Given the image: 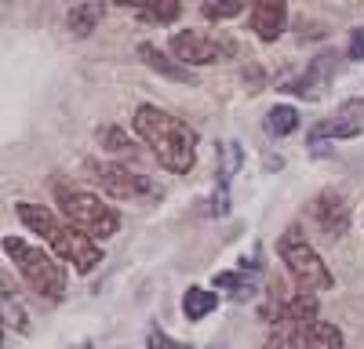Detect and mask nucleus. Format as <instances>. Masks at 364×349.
<instances>
[{
  "label": "nucleus",
  "mask_w": 364,
  "mask_h": 349,
  "mask_svg": "<svg viewBox=\"0 0 364 349\" xmlns=\"http://www.w3.org/2000/svg\"><path fill=\"white\" fill-rule=\"evenodd\" d=\"M310 215H314L317 229L324 233L328 240H343L346 237V229H350V204H346L343 193H336V189L317 193L314 204H310Z\"/></svg>",
  "instance_id": "obj_9"
},
{
  "label": "nucleus",
  "mask_w": 364,
  "mask_h": 349,
  "mask_svg": "<svg viewBox=\"0 0 364 349\" xmlns=\"http://www.w3.org/2000/svg\"><path fill=\"white\" fill-rule=\"evenodd\" d=\"M4 255L15 262V270L26 277V284L37 291L48 302H63L66 299V270L58 255L26 244L22 237H4Z\"/></svg>",
  "instance_id": "obj_3"
},
{
  "label": "nucleus",
  "mask_w": 364,
  "mask_h": 349,
  "mask_svg": "<svg viewBox=\"0 0 364 349\" xmlns=\"http://www.w3.org/2000/svg\"><path fill=\"white\" fill-rule=\"evenodd\" d=\"M95 138L102 142V150H109V153H128L132 150V138L120 131V128H113V124H106V128H99L95 131Z\"/></svg>",
  "instance_id": "obj_20"
},
{
  "label": "nucleus",
  "mask_w": 364,
  "mask_h": 349,
  "mask_svg": "<svg viewBox=\"0 0 364 349\" xmlns=\"http://www.w3.org/2000/svg\"><path fill=\"white\" fill-rule=\"evenodd\" d=\"M113 4H120V8H139V11H146L154 0H113Z\"/></svg>",
  "instance_id": "obj_26"
},
{
  "label": "nucleus",
  "mask_w": 364,
  "mask_h": 349,
  "mask_svg": "<svg viewBox=\"0 0 364 349\" xmlns=\"http://www.w3.org/2000/svg\"><path fill=\"white\" fill-rule=\"evenodd\" d=\"M87 171H91V179L102 186V193L113 196V200H149V196H157V186L149 182L146 174L128 171V167H120V164H99V160H91Z\"/></svg>",
  "instance_id": "obj_8"
},
{
  "label": "nucleus",
  "mask_w": 364,
  "mask_h": 349,
  "mask_svg": "<svg viewBox=\"0 0 364 349\" xmlns=\"http://www.w3.org/2000/svg\"><path fill=\"white\" fill-rule=\"evenodd\" d=\"M360 135V124L357 121H346V116H336V121H321V124H314V131H310V142L317 145L321 138H357Z\"/></svg>",
  "instance_id": "obj_16"
},
{
  "label": "nucleus",
  "mask_w": 364,
  "mask_h": 349,
  "mask_svg": "<svg viewBox=\"0 0 364 349\" xmlns=\"http://www.w3.org/2000/svg\"><path fill=\"white\" fill-rule=\"evenodd\" d=\"M288 26V0H252V29L259 40H277Z\"/></svg>",
  "instance_id": "obj_11"
},
{
  "label": "nucleus",
  "mask_w": 364,
  "mask_h": 349,
  "mask_svg": "<svg viewBox=\"0 0 364 349\" xmlns=\"http://www.w3.org/2000/svg\"><path fill=\"white\" fill-rule=\"evenodd\" d=\"M266 345L269 349H343V331L317 316L310 324H277Z\"/></svg>",
  "instance_id": "obj_7"
},
{
  "label": "nucleus",
  "mask_w": 364,
  "mask_h": 349,
  "mask_svg": "<svg viewBox=\"0 0 364 349\" xmlns=\"http://www.w3.org/2000/svg\"><path fill=\"white\" fill-rule=\"evenodd\" d=\"M15 215H18V222H22L29 233H37V237H41L58 258L70 262L77 273H91V270L102 262L99 244L91 240L84 229H77L73 222L55 218L44 204H15Z\"/></svg>",
  "instance_id": "obj_2"
},
{
  "label": "nucleus",
  "mask_w": 364,
  "mask_h": 349,
  "mask_svg": "<svg viewBox=\"0 0 364 349\" xmlns=\"http://www.w3.org/2000/svg\"><path fill=\"white\" fill-rule=\"evenodd\" d=\"M245 84H248V92H262V70L259 66H248L245 70Z\"/></svg>",
  "instance_id": "obj_25"
},
{
  "label": "nucleus",
  "mask_w": 364,
  "mask_h": 349,
  "mask_svg": "<svg viewBox=\"0 0 364 349\" xmlns=\"http://www.w3.org/2000/svg\"><path fill=\"white\" fill-rule=\"evenodd\" d=\"M99 18H102V4L99 0H87V4H77L66 15V29L73 37H87L91 29H99Z\"/></svg>",
  "instance_id": "obj_14"
},
{
  "label": "nucleus",
  "mask_w": 364,
  "mask_h": 349,
  "mask_svg": "<svg viewBox=\"0 0 364 349\" xmlns=\"http://www.w3.org/2000/svg\"><path fill=\"white\" fill-rule=\"evenodd\" d=\"M4 316H8V324H15L18 331H29V320H26V309L18 302H11V291L4 287Z\"/></svg>",
  "instance_id": "obj_23"
},
{
  "label": "nucleus",
  "mask_w": 364,
  "mask_h": 349,
  "mask_svg": "<svg viewBox=\"0 0 364 349\" xmlns=\"http://www.w3.org/2000/svg\"><path fill=\"white\" fill-rule=\"evenodd\" d=\"M346 55L353 58V62H360V58H364V26H353L350 29V51Z\"/></svg>",
  "instance_id": "obj_24"
},
{
  "label": "nucleus",
  "mask_w": 364,
  "mask_h": 349,
  "mask_svg": "<svg viewBox=\"0 0 364 349\" xmlns=\"http://www.w3.org/2000/svg\"><path fill=\"white\" fill-rule=\"evenodd\" d=\"M146 349H193V345H186V342H175L168 331H161V328H149V335H146Z\"/></svg>",
  "instance_id": "obj_22"
},
{
  "label": "nucleus",
  "mask_w": 364,
  "mask_h": 349,
  "mask_svg": "<svg viewBox=\"0 0 364 349\" xmlns=\"http://www.w3.org/2000/svg\"><path fill=\"white\" fill-rule=\"evenodd\" d=\"M139 58L154 70V73H161V77H168V80H175V84H193L197 77H193V66H186V62H178V58H168L157 44H139Z\"/></svg>",
  "instance_id": "obj_12"
},
{
  "label": "nucleus",
  "mask_w": 364,
  "mask_h": 349,
  "mask_svg": "<svg viewBox=\"0 0 364 349\" xmlns=\"http://www.w3.org/2000/svg\"><path fill=\"white\" fill-rule=\"evenodd\" d=\"M211 284L230 291L233 299H252L255 295V277H248V273H215Z\"/></svg>",
  "instance_id": "obj_18"
},
{
  "label": "nucleus",
  "mask_w": 364,
  "mask_h": 349,
  "mask_svg": "<svg viewBox=\"0 0 364 349\" xmlns=\"http://www.w3.org/2000/svg\"><path fill=\"white\" fill-rule=\"evenodd\" d=\"M178 11H182L178 0H154V4L142 11V18H149V22H175Z\"/></svg>",
  "instance_id": "obj_21"
},
{
  "label": "nucleus",
  "mask_w": 364,
  "mask_h": 349,
  "mask_svg": "<svg viewBox=\"0 0 364 349\" xmlns=\"http://www.w3.org/2000/svg\"><path fill=\"white\" fill-rule=\"evenodd\" d=\"M171 55L186 66H215L237 55V40L226 33H200V29H182L171 37Z\"/></svg>",
  "instance_id": "obj_6"
},
{
  "label": "nucleus",
  "mask_w": 364,
  "mask_h": 349,
  "mask_svg": "<svg viewBox=\"0 0 364 349\" xmlns=\"http://www.w3.org/2000/svg\"><path fill=\"white\" fill-rule=\"evenodd\" d=\"M55 200H58V208H63L66 222H73L77 229H84L91 240H109L113 233L120 229V215L109 208V204H102V196L87 193V189L58 182L55 186Z\"/></svg>",
  "instance_id": "obj_5"
},
{
  "label": "nucleus",
  "mask_w": 364,
  "mask_h": 349,
  "mask_svg": "<svg viewBox=\"0 0 364 349\" xmlns=\"http://www.w3.org/2000/svg\"><path fill=\"white\" fill-rule=\"evenodd\" d=\"M77 349H91V342H80V345H77Z\"/></svg>",
  "instance_id": "obj_27"
},
{
  "label": "nucleus",
  "mask_w": 364,
  "mask_h": 349,
  "mask_svg": "<svg viewBox=\"0 0 364 349\" xmlns=\"http://www.w3.org/2000/svg\"><path fill=\"white\" fill-rule=\"evenodd\" d=\"M215 306H219V295L208 287H190L186 295H182V313H186V320H204Z\"/></svg>",
  "instance_id": "obj_15"
},
{
  "label": "nucleus",
  "mask_w": 364,
  "mask_h": 349,
  "mask_svg": "<svg viewBox=\"0 0 364 349\" xmlns=\"http://www.w3.org/2000/svg\"><path fill=\"white\" fill-rule=\"evenodd\" d=\"M132 128L149 150H154L161 167H168L171 174L193 171V164H197V131L186 121L164 113L161 106H139L135 116H132Z\"/></svg>",
  "instance_id": "obj_1"
},
{
  "label": "nucleus",
  "mask_w": 364,
  "mask_h": 349,
  "mask_svg": "<svg viewBox=\"0 0 364 349\" xmlns=\"http://www.w3.org/2000/svg\"><path fill=\"white\" fill-rule=\"evenodd\" d=\"M295 128H299L295 106H273V109L266 113V131H269L273 138H284V135H291Z\"/></svg>",
  "instance_id": "obj_17"
},
{
  "label": "nucleus",
  "mask_w": 364,
  "mask_h": 349,
  "mask_svg": "<svg viewBox=\"0 0 364 349\" xmlns=\"http://www.w3.org/2000/svg\"><path fill=\"white\" fill-rule=\"evenodd\" d=\"M331 80H336V55L331 51H321L314 62L306 66V73L302 77H295V80H288L281 92H291V95H299V99H324V92L331 87Z\"/></svg>",
  "instance_id": "obj_10"
},
{
  "label": "nucleus",
  "mask_w": 364,
  "mask_h": 349,
  "mask_svg": "<svg viewBox=\"0 0 364 349\" xmlns=\"http://www.w3.org/2000/svg\"><path fill=\"white\" fill-rule=\"evenodd\" d=\"M200 11H204V18H211V22H223V18H233V15L245 11V0H204Z\"/></svg>",
  "instance_id": "obj_19"
},
{
  "label": "nucleus",
  "mask_w": 364,
  "mask_h": 349,
  "mask_svg": "<svg viewBox=\"0 0 364 349\" xmlns=\"http://www.w3.org/2000/svg\"><path fill=\"white\" fill-rule=\"evenodd\" d=\"M317 320V295L314 291H295L281 302V313H277V324H310Z\"/></svg>",
  "instance_id": "obj_13"
},
{
  "label": "nucleus",
  "mask_w": 364,
  "mask_h": 349,
  "mask_svg": "<svg viewBox=\"0 0 364 349\" xmlns=\"http://www.w3.org/2000/svg\"><path fill=\"white\" fill-rule=\"evenodd\" d=\"M277 255L288 266V277L299 284V291H331L336 287V273L328 270V262L317 255V248L306 240V233L299 226H288L277 240Z\"/></svg>",
  "instance_id": "obj_4"
}]
</instances>
